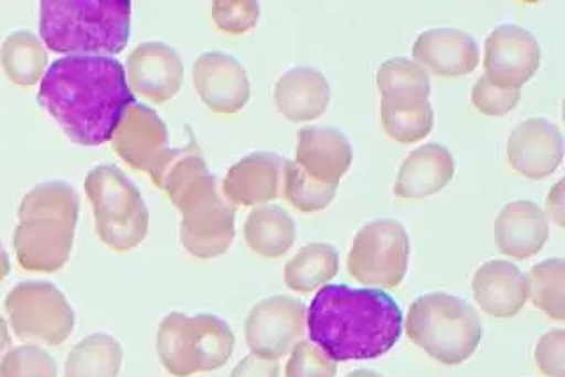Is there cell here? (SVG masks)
Returning a JSON list of instances; mask_svg holds the SVG:
<instances>
[{
	"instance_id": "20",
	"label": "cell",
	"mask_w": 565,
	"mask_h": 377,
	"mask_svg": "<svg viewBox=\"0 0 565 377\" xmlns=\"http://www.w3.org/2000/svg\"><path fill=\"white\" fill-rule=\"evenodd\" d=\"M473 299L491 317L520 314L529 300V279L514 263L491 259L477 268L472 279Z\"/></svg>"
},
{
	"instance_id": "12",
	"label": "cell",
	"mask_w": 565,
	"mask_h": 377,
	"mask_svg": "<svg viewBox=\"0 0 565 377\" xmlns=\"http://www.w3.org/2000/svg\"><path fill=\"white\" fill-rule=\"evenodd\" d=\"M539 66L541 46L523 26L500 25L486 37L484 76L497 87L521 90Z\"/></svg>"
},
{
	"instance_id": "35",
	"label": "cell",
	"mask_w": 565,
	"mask_h": 377,
	"mask_svg": "<svg viewBox=\"0 0 565 377\" xmlns=\"http://www.w3.org/2000/svg\"><path fill=\"white\" fill-rule=\"evenodd\" d=\"M521 99V90L497 87L486 76L477 79L472 88V105L477 111L490 117L511 114Z\"/></svg>"
},
{
	"instance_id": "4",
	"label": "cell",
	"mask_w": 565,
	"mask_h": 377,
	"mask_svg": "<svg viewBox=\"0 0 565 377\" xmlns=\"http://www.w3.org/2000/svg\"><path fill=\"white\" fill-rule=\"evenodd\" d=\"M79 217V197L62 181L41 182L18 206L13 247L26 272H58L70 261Z\"/></svg>"
},
{
	"instance_id": "36",
	"label": "cell",
	"mask_w": 565,
	"mask_h": 377,
	"mask_svg": "<svg viewBox=\"0 0 565 377\" xmlns=\"http://www.w3.org/2000/svg\"><path fill=\"white\" fill-rule=\"evenodd\" d=\"M539 370L547 377H565V332L552 330L539 338L534 352Z\"/></svg>"
},
{
	"instance_id": "32",
	"label": "cell",
	"mask_w": 565,
	"mask_h": 377,
	"mask_svg": "<svg viewBox=\"0 0 565 377\" xmlns=\"http://www.w3.org/2000/svg\"><path fill=\"white\" fill-rule=\"evenodd\" d=\"M57 362L35 344L11 347L0 365V377H57Z\"/></svg>"
},
{
	"instance_id": "8",
	"label": "cell",
	"mask_w": 565,
	"mask_h": 377,
	"mask_svg": "<svg viewBox=\"0 0 565 377\" xmlns=\"http://www.w3.org/2000/svg\"><path fill=\"white\" fill-rule=\"evenodd\" d=\"M99 240L115 252L137 249L149 233V208L137 185L115 164H99L85 176Z\"/></svg>"
},
{
	"instance_id": "19",
	"label": "cell",
	"mask_w": 565,
	"mask_h": 377,
	"mask_svg": "<svg viewBox=\"0 0 565 377\" xmlns=\"http://www.w3.org/2000/svg\"><path fill=\"white\" fill-rule=\"evenodd\" d=\"M417 64L441 78L467 76L479 66L481 53L476 40L458 29H431L417 35L412 49Z\"/></svg>"
},
{
	"instance_id": "21",
	"label": "cell",
	"mask_w": 565,
	"mask_h": 377,
	"mask_svg": "<svg viewBox=\"0 0 565 377\" xmlns=\"http://www.w3.org/2000/svg\"><path fill=\"white\" fill-rule=\"evenodd\" d=\"M274 103L290 122H311L326 114L331 103V85L322 71L297 66L279 76L274 85Z\"/></svg>"
},
{
	"instance_id": "9",
	"label": "cell",
	"mask_w": 565,
	"mask_h": 377,
	"mask_svg": "<svg viewBox=\"0 0 565 377\" xmlns=\"http://www.w3.org/2000/svg\"><path fill=\"white\" fill-rule=\"evenodd\" d=\"M4 309L14 335L29 343L61 346L75 330V311L66 294L49 281L14 286L6 297Z\"/></svg>"
},
{
	"instance_id": "16",
	"label": "cell",
	"mask_w": 565,
	"mask_h": 377,
	"mask_svg": "<svg viewBox=\"0 0 565 377\" xmlns=\"http://www.w3.org/2000/svg\"><path fill=\"white\" fill-rule=\"evenodd\" d=\"M564 138L561 129L544 117H530L512 129L508 159L512 170L532 181H543L561 166Z\"/></svg>"
},
{
	"instance_id": "34",
	"label": "cell",
	"mask_w": 565,
	"mask_h": 377,
	"mask_svg": "<svg viewBox=\"0 0 565 377\" xmlns=\"http://www.w3.org/2000/svg\"><path fill=\"white\" fill-rule=\"evenodd\" d=\"M335 362L309 338H300L291 347L285 377H335Z\"/></svg>"
},
{
	"instance_id": "1",
	"label": "cell",
	"mask_w": 565,
	"mask_h": 377,
	"mask_svg": "<svg viewBox=\"0 0 565 377\" xmlns=\"http://www.w3.org/2000/svg\"><path fill=\"white\" fill-rule=\"evenodd\" d=\"M38 103L71 143L99 147L111 141L135 96L117 58L66 55L44 73Z\"/></svg>"
},
{
	"instance_id": "11",
	"label": "cell",
	"mask_w": 565,
	"mask_h": 377,
	"mask_svg": "<svg viewBox=\"0 0 565 377\" xmlns=\"http://www.w3.org/2000/svg\"><path fill=\"white\" fill-rule=\"evenodd\" d=\"M306 312L305 303L290 294H274L255 303L244 325L247 347L253 355L279 360L305 335Z\"/></svg>"
},
{
	"instance_id": "15",
	"label": "cell",
	"mask_w": 565,
	"mask_h": 377,
	"mask_svg": "<svg viewBox=\"0 0 565 377\" xmlns=\"http://www.w3.org/2000/svg\"><path fill=\"white\" fill-rule=\"evenodd\" d=\"M193 84L203 105L214 114H238L252 97L246 69L228 53H202L194 61Z\"/></svg>"
},
{
	"instance_id": "33",
	"label": "cell",
	"mask_w": 565,
	"mask_h": 377,
	"mask_svg": "<svg viewBox=\"0 0 565 377\" xmlns=\"http://www.w3.org/2000/svg\"><path fill=\"white\" fill-rule=\"evenodd\" d=\"M212 20L225 34H246L260 20V4L255 0H216L212 2Z\"/></svg>"
},
{
	"instance_id": "40",
	"label": "cell",
	"mask_w": 565,
	"mask_h": 377,
	"mask_svg": "<svg viewBox=\"0 0 565 377\" xmlns=\"http://www.w3.org/2000/svg\"><path fill=\"white\" fill-rule=\"evenodd\" d=\"M11 272V259H9L8 250L4 244L0 241V282L4 281L6 277Z\"/></svg>"
},
{
	"instance_id": "13",
	"label": "cell",
	"mask_w": 565,
	"mask_h": 377,
	"mask_svg": "<svg viewBox=\"0 0 565 377\" xmlns=\"http://www.w3.org/2000/svg\"><path fill=\"white\" fill-rule=\"evenodd\" d=\"M111 147L132 170L152 173L170 154L164 120L150 106L132 103L111 137Z\"/></svg>"
},
{
	"instance_id": "6",
	"label": "cell",
	"mask_w": 565,
	"mask_h": 377,
	"mask_svg": "<svg viewBox=\"0 0 565 377\" xmlns=\"http://www.w3.org/2000/svg\"><path fill=\"white\" fill-rule=\"evenodd\" d=\"M415 346L444 365H459L476 353L484 335L481 314L455 294H424L412 303L405 321Z\"/></svg>"
},
{
	"instance_id": "23",
	"label": "cell",
	"mask_w": 565,
	"mask_h": 377,
	"mask_svg": "<svg viewBox=\"0 0 565 377\" xmlns=\"http://www.w3.org/2000/svg\"><path fill=\"white\" fill-rule=\"evenodd\" d=\"M456 173V161L440 143H426L406 155L393 191L403 200H420L446 187Z\"/></svg>"
},
{
	"instance_id": "39",
	"label": "cell",
	"mask_w": 565,
	"mask_h": 377,
	"mask_svg": "<svg viewBox=\"0 0 565 377\" xmlns=\"http://www.w3.org/2000/svg\"><path fill=\"white\" fill-rule=\"evenodd\" d=\"M11 346H13V343H11V337H9L8 321L4 317H0V365H2L6 353L11 349Z\"/></svg>"
},
{
	"instance_id": "31",
	"label": "cell",
	"mask_w": 565,
	"mask_h": 377,
	"mask_svg": "<svg viewBox=\"0 0 565 377\" xmlns=\"http://www.w3.org/2000/svg\"><path fill=\"white\" fill-rule=\"evenodd\" d=\"M380 119L388 138L403 146H411L428 137L435 115L431 106L420 110H388L380 106Z\"/></svg>"
},
{
	"instance_id": "7",
	"label": "cell",
	"mask_w": 565,
	"mask_h": 377,
	"mask_svg": "<svg viewBox=\"0 0 565 377\" xmlns=\"http://www.w3.org/2000/svg\"><path fill=\"white\" fill-rule=\"evenodd\" d=\"M156 347L170 376L191 377L225 367L235 349V335L216 314L170 312L159 323Z\"/></svg>"
},
{
	"instance_id": "17",
	"label": "cell",
	"mask_w": 565,
	"mask_h": 377,
	"mask_svg": "<svg viewBox=\"0 0 565 377\" xmlns=\"http://www.w3.org/2000/svg\"><path fill=\"white\" fill-rule=\"evenodd\" d=\"M288 159L274 152H253L226 172L221 193L232 205H269L282 194Z\"/></svg>"
},
{
	"instance_id": "27",
	"label": "cell",
	"mask_w": 565,
	"mask_h": 377,
	"mask_svg": "<svg viewBox=\"0 0 565 377\" xmlns=\"http://www.w3.org/2000/svg\"><path fill=\"white\" fill-rule=\"evenodd\" d=\"M340 272V252L331 244H308L285 265V284L296 293H311Z\"/></svg>"
},
{
	"instance_id": "30",
	"label": "cell",
	"mask_w": 565,
	"mask_h": 377,
	"mask_svg": "<svg viewBox=\"0 0 565 377\" xmlns=\"http://www.w3.org/2000/svg\"><path fill=\"white\" fill-rule=\"evenodd\" d=\"M335 193H338V185L320 184L313 181L296 161L288 159L281 196L294 208L305 214L326 211L327 206L334 202Z\"/></svg>"
},
{
	"instance_id": "2",
	"label": "cell",
	"mask_w": 565,
	"mask_h": 377,
	"mask_svg": "<svg viewBox=\"0 0 565 377\" xmlns=\"http://www.w3.org/2000/svg\"><path fill=\"white\" fill-rule=\"evenodd\" d=\"M309 341L334 362L375 360L402 338L403 312L376 288L326 284L306 312Z\"/></svg>"
},
{
	"instance_id": "37",
	"label": "cell",
	"mask_w": 565,
	"mask_h": 377,
	"mask_svg": "<svg viewBox=\"0 0 565 377\" xmlns=\"http://www.w3.org/2000/svg\"><path fill=\"white\" fill-rule=\"evenodd\" d=\"M230 377H279V364L252 353L235 365Z\"/></svg>"
},
{
	"instance_id": "29",
	"label": "cell",
	"mask_w": 565,
	"mask_h": 377,
	"mask_svg": "<svg viewBox=\"0 0 565 377\" xmlns=\"http://www.w3.org/2000/svg\"><path fill=\"white\" fill-rule=\"evenodd\" d=\"M529 299L539 311L555 321L565 320V261L544 259L534 265L529 277Z\"/></svg>"
},
{
	"instance_id": "25",
	"label": "cell",
	"mask_w": 565,
	"mask_h": 377,
	"mask_svg": "<svg viewBox=\"0 0 565 377\" xmlns=\"http://www.w3.org/2000/svg\"><path fill=\"white\" fill-rule=\"evenodd\" d=\"M296 238V223L279 205L256 206L244 223L247 247L264 258L276 259L287 255Z\"/></svg>"
},
{
	"instance_id": "22",
	"label": "cell",
	"mask_w": 565,
	"mask_h": 377,
	"mask_svg": "<svg viewBox=\"0 0 565 377\" xmlns=\"http://www.w3.org/2000/svg\"><path fill=\"white\" fill-rule=\"evenodd\" d=\"M550 237V223L537 203L518 200L508 203L494 220V240L502 255L526 259L537 255Z\"/></svg>"
},
{
	"instance_id": "41",
	"label": "cell",
	"mask_w": 565,
	"mask_h": 377,
	"mask_svg": "<svg viewBox=\"0 0 565 377\" xmlns=\"http://www.w3.org/2000/svg\"><path fill=\"white\" fill-rule=\"evenodd\" d=\"M344 377H384L382 374L375 373V370L370 369H358L353 370V373L347 374Z\"/></svg>"
},
{
	"instance_id": "3",
	"label": "cell",
	"mask_w": 565,
	"mask_h": 377,
	"mask_svg": "<svg viewBox=\"0 0 565 377\" xmlns=\"http://www.w3.org/2000/svg\"><path fill=\"white\" fill-rule=\"evenodd\" d=\"M150 181L181 212L179 240L193 258L226 255L235 240V208L223 196L216 175L209 172L202 150L191 140L172 149Z\"/></svg>"
},
{
	"instance_id": "26",
	"label": "cell",
	"mask_w": 565,
	"mask_h": 377,
	"mask_svg": "<svg viewBox=\"0 0 565 377\" xmlns=\"http://www.w3.org/2000/svg\"><path fill=\"white\" fill-rule=\"evenodd\" d=\"M0 64L14 85L34 87L49 69V53L32 32H11L0 46Z\"/></svg>"
},
{
	"instance_id": "24",
	"label": "cell",
	"mask_w": 565,
	"mask_h": 377,
	"mask_svg": "<svg viewBox=\"0 0 565 377\" xmlns=\"http://www.w3.org/2000/svg\"><path fill=\"white\" fill-rule=\"evenodd\" d=\"M376 87L382 94V108L420 110L431 106L428 71L411 58L396 57L385 61L376 71Z\"/></svg>"
},
{
	"instance_id": "14",
	"label": "cell",
	"mask_w": 565,
	"mask_h": 377,
	"mask_svg": "<svg viewBox=\"0 0 565 377\" xmlns=\"http://www.w3.org/2000/svg\"><path fill=\"white\" fill-rule=\"evenodd\" d=\"M124 69L131 93L156 105L173 99L184 82L181 55L161 41L138 44L126 58Z\"/></svg>"
},
{
	"instance_id": "18",
	"label": "cell",
	"mask_w": 565,
	"mask_h": 377,
	"mask_svg": "<svg viewBox=\"0 0 565 377\" xmlns=\"http://www.w3.org/2000/svg\"><path fill=\"white\" fill-rule=\"evenodd\" d=\"M352 161V146L340 129L306 126L297 134L296 163L320 184L340 185Z\"/></svg>"
},
{
	"instance_id": "5",
	"label": "cell",
	"mask_w": 565,
	"mask_h": 377,
	"mask_svg": "<svg viewBox=\"0 0 565 377\" xmlns=\"http://www.w3.org/2000/svg\"><path fill=\"white\" fill-rule=\"evenodd\" d=\"M41 40L52 52L76 57H111L128 46V0H43Z\"/></svg>"
},
{
	"instance_id": "38",
	"label": "cell",
	"mask_w": 565,
	"mask_h": 377,
	"mask_svg": "<svg viewBox=\"0 0 565 377\" xmlns=\"http://www.w3.org/2000/svg\"><path fill=\"white\" fill-rule=\"evenodd\" d=\"M564 181L556 182L553 185L552 191L547 193L546 197V214L547 219H552L556 226L564 228L565 215H564Z\"/></svg>"
},
{
	"instance_id": "10",
	"label": "cell",
	"mask_w": 565,
	"mask_h": 377,
	"mask_svg": "<svg viewBox=\"0 0 565 377\" xmlns=\"http://www.w3.org/2000/svg\"><path fill=\"white\" fill-rule=\"evenodd\" d=\"M411 240L402 223L376 219L359 229L350 247V277L376 290H394L408 270Z\"/></svg>"
},
{
	"instance_id": "28",
	"label": "cell",
	"mask_w": 565,
	"mask_h": 377,
	"mask_svg": "<svg viewBox=\"0 0 565 377\" xmlns=\"http://www.w3.org/2000/svg\"><path fill=\"white\" fill-rule=\"evenodd\" d=\"M122 360V344L111 335L97 332L71 349L64 377H119Z\"/></svg>"
}]
</instances>
